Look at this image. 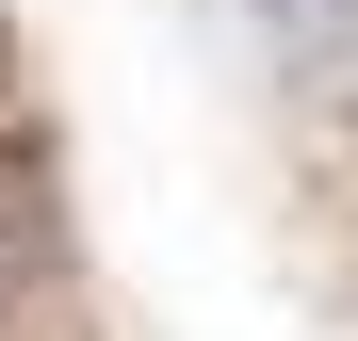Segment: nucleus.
<instances>
[{
	"mask_svg": "<svg viewBox=\"0 0 358 341\" xmlns=\"http://www.w3.org/2000/svg\"><path fill=\"white\" fill-rule=\"evenodd\" d=\"M245 17H261V49L310 98H358V0H245Z\"/></svg>",
	"mask_w": 358,
	"mask_h": 341,
	"instance_id": "f257e3e1",
	"label": "nucleus"
}]
</instances>
